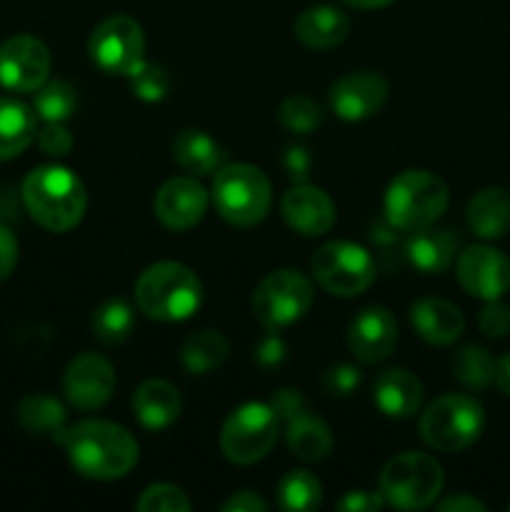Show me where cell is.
I'll use <instances>...</instances> for the list:
<instances>
[{
    "mask_svg": "<svg viewBox=\"0 0 510 512\" xmlns=\"http://www.w3.org/2000/svg\"><path fill=\"white\" fill-rule=\"evenodd\" d=\"M478 325L480 333L488 338H503L510 333V308L500 300H488V305L480 310Z\"/></svg>",
    "mask_w": 510,
    "mask_h": 512,
    "instance_id": "cell-38",
    "label": "cell"
},
{
    "mask_svg": "<svg viewBox=\"0 0 510 512\" xmlns=\"http://www.w3.org/2000/svg\"><path fill=\"white\" fill-rule=\"evenodd\" d=\"M155 218L168 230L183 233L195 228L208 213V193L195 175H175L165 180L153 200Z\"/></svg>",
    "mask_w": 510,
    "mask_h": 512,
    "instance_id": "cell-15",
    "label": "cell"
},
{
    "mask_svg": "<svg viewBox=\"0 0 510 512\" xmlns=\"http://www.w3.org/2000/svg\"><path fill=\"white\" fill-rule=\"evenodd\" d=\"M468 228L480 240H498L510 228V193L503 188H483L468 203Z\"/></svg>",
    "mask_w": 510,
    "mask_h": 512,
    "instance_id": "cell-24",
    "label": "cell"
},
{
    "mask_svg": "<svg viewBox=\"0 0 510 512\" xmlns=\"http://www.w3.org/2000/svg\"><path fill=\"white\" fill-rule=\"evenodd\" d=\"M493 383L498 385V390L503 395H510V353L500 355L498 360H495V378Z\"/></svg>",
    "mask_w": 510,
    "mask_h": 512,
    "instance_id": "cell-47",
    "label": "cell"
},
{
    "mask_svg": "<svg viewBox=\"0 0 510 512\" xmlns=\"http://www.w3.org/2000/svg\"><path fill=\"white\" fill-rule=\"evenodd\" d=\"M18 423L38 438L60 440V435L68 428V413L58 398L48 393H33L20 400Z\"/></svg>",
    "mask_w": 510,
    "mask_h": 512,
    "instance_id": "cell-28",
    "label": "cell"
},
{
    "mask_svg": "<svg viewBox=\"0 0 510 512\" xmlns=\"http://www.w3.org/2000/svg\"><path fill=\"white\" fill-rule=\"evenodd\" d=\"M373 403L385 418H413L423 403V383L405 368H390L375 378Z\"/></svg>",
    "mask_w": 510,
    "mask_h": 512,
    "instance_id": "cell-19",
    "label": "cell"
},
{
    "mask_svg": "<svg viewBox=\"0 0 510 512\" xmlns=\"http://www.w3.org/2000/svg\"><path fill=\"white\" fill-rule=\"evenodd\" d=\"M398 345V323L395 315L383 305L365 308L350 320L348 348L360 363H383Z\"/></svg>",
    "mask_w": 510,
    "mask_h": 512,
    "instance_id": "cell-17",
    "label": "cell"
},
{
    "mask_svg": "<svg viewBox=\"0 0 510 512\" xmlns=\"http://www.w3.org/2000/svg\"><path fill=\"white\" fill-rule=\"evenodd\" d=\"M280 213L290 230L305 235V238H318L325 235L335 225L333 198L323 188L310 183H295L280 200Z\"/></svg>",
    "mask_w": 510,
    "mask_h": 512,
    "instance_id": "cell-18",
    "label": "cell"
},
{
    "mask_svg": "<svg viewBox=\"0 0 510 512\" xmlns=\"http://www.w3.org/2000/svg\"><path fill=\"white\" fill-rule=\"evenodd\" d=\"M18 253V238H15L8 225L0 223V283L13 275L15 265H18Z\"/></svg>",
    "mask_w": 510,
    "mask_h": 512,
    "instance_id": "cell-43",
    "label": "cell"
},
{
    "mask_svg": "<svg viewBox=\"0 0 510 512\" xmlns=\"http://www.w3.org/2000/svg\"><path fill=\"white\" fill-rule=\"evenodd\" d=\"M223 148L205 130H180L173 140V158L185 173L208 175L223 165Z\"/></svg>",
    "mask_w": 510,
    "mask_h": 512,
    "instance_id": "cell-27",
    "label": "cell"
},
{
    "mask_svg": "<svg viewBox=\"0 0 510 512\" xmlns=\"http://www.w3.org/2000/svg\"><path fill=\"white\" fill-rule=\"evenodd\" d=\"M340 3L350 5V8H358V10H375V8H385V5H390L393 0H340Z\"/></svg>",
    "mask_w": 510,
    "mask_h": 512,
    "instance_id": "cell-48",
    "label": "cell"
},
{
    "mask_svg": "<svg viewBox=\"0 0 510 512\" xmlns=\"http://www.w3.org/2000/svg\"><path fill=\"white\" fill-rule=\"evenodd\" d=\"M23 205L30 218L50 233H68L83 220L88 208L85 185L73 170L60 165H40L23 180Z\"/></svg>",
    "mask_w": 510,
    "mask_h": 512,
    "instance_id": "cell-2",
    "label": "cell"
},
{
    "mask_svg": "<svg viewBox=\"0 0 510 512\" xmlns=\"http://www.w3.org/2000/svg\"><path fill=\"white\" fill-rule=\"evenodd\" d=\"M90 60L108 75H130L145 63V33L130 15L100 20L88 40Z\"/></svg>",
    "mask_w": 510,
    "mask_h": 512,
    "instance_id": "cell-11",
    "label": "cell"
},
{
    "mask_svg": "<svg viewBox=\"0 0 510 512\" xmlns=\"http://www.w3.org/2000/svg\"><path fill=\"white\" fill-rule=\"evenodd\" d=\"M385 498L378 493H373V490H350V493H345L343 498L338 500V508L340 512H380L385 508Z\"/></svg>",
    "mask_w": 510,
    "mask_h": 512,
    "instance_id": "cell-40",
    "label": "cell"
},
{
    "mask_svg": "<svg viewBox=\"0 0 510 512\" xmlns=\"http://www.w3.org/2000/svg\"><path fill=\"white\" fill-rule=\"evenodd\" d=\"M388 100V80L375 70H353L330 88V108L348 123L373 118Z\"/></svg>",
    "mask_w": 510,
    "mask_h": 512,
    "instance_id": "cell-16",
    "label": "cell"
},
{
    "mask_svg": "<svg viewBox=\"0 0 510 512\" xmlns=\"http://www.w3.org/2000/svg\"><path fill=\"white\" fill-rule=\"evenodd\" d=\"M90 330L95 340L103 345H120L133 335L135 330V310L128 300L110 298L98 305L90 318Z\"/></svg>",
    "mask_w": 510,
    "mask_h": 512,
    "instance_id": "cell-30",
    "label": "cell"
},
{
    "mask_svg": "<svg viewBox=\"0 0 510 512\" xmlns=\"http://www.w3.org/2000/svg\"><path fill=\"white\" fill-rule=\"evenodd\" d=\"M460 288L478 300H500L510 288V260L490 245H470L455 260Z\"/></svg>",
    "mask_w": 510,
    "mask_h": 512,
    "instance_id": "cell-13",
    "label": "cell"
},
{
    "mask_svg": "<svg viewBox=\"0 0 510 512\" xmlns=\"http://www.w3.org/2000/svg\"><path fill=\"white\" fill-rule=\"evenodd\" d=\"M315 283L338 298H355L375 283V260L368 248L350 240H330L310 260Z\"/></svg>",
    "mask_w": 510,
    "mask_h": 512,
    "instance_id": "cell-8",
    "label": "cell"
},
{
    "mask_svg": "<svg viewBox=\"0 0 510 512\" xmlns=\"http://www.w3.org/2000/svg\"><path fill=\"white\" fill-rule=\"evenodd\" d=\"M228 358V340L218 330H198L180 348V363L190 375H208Z\"/></svg>",
    "mask_w": 510,
    "mask_h": 512,
    "instance_id": "cell-29",
    "label": "cell"
},
{
    "mask_svg": "<svg viewBox=\"0 0 510 512\" xmlns=\"http://www.w3.org/2000/svg\"><path fill=\"white\" fill-rule=\"evenodd\" d=\"M295 40L310 50L338 48L350 35V18L335 5H310L295 18Z\"/></svg>",
    "mask_w": 510,
    "mask_h": 512,
    "instance_id": "cell-20",
    "label": "cell"
},
{
    "mask_svg": "<svg viewBox=\"0 0 510 512\" xmlns=\"http://www.w3.org/2000/svg\"><path fill=\"white\" fill-rule=\"evenodd\" d=\"M203 303V285L198 275L183 263L160 260L148 265L135 280V305L148 318L160 323L188 320Z\"/></svg>",
    "mask_w": 510,
    "mask_h": 512,
    "instance_id": "cell-3",
    "label": "cell"
},
{
    "mask_svg": "<svg viewBox=\"0 0 510 512\" xmlns=\"http://www.w3.org/2000/svg\"><path fill=\"white\" fill-rule=\"evenodd\" d=\"M50 75V50L28 33L0 45V85L13 93H35Z\"/></svg>",
    "mask_w": 510,
    "mask_h": 512,
    "instance_id": "cell-12",
    "label": "cell"
},
{
    "mask_svg": "<svg viewBox=\"0 0 510 512\" xmlns=\"http://www.w3.org/2000/svg\"><path fill=\"white\" fill-rule=\"evenodd\" d=\"M420 438L440 453H460L480 438L485 410L470 395L450 393L433 400L420 415Z\"/></svg>",
    "mask_w": 510,
    "mask_h": 512,
    "instance_id": "cell-7",
    "label": "cell"
},
{
    "mask_svg": "<svg viewBox=\"0 0 510 512\" xmlns=\"http://www.w3.org/2000/svg\"><path fill=\"white\" fill-rule=\"evenodd\" d=\"M455 380L468 390H485L493 385L495 360L483 345H463L450 360Z\"/></svg>",
    "mask_w": 510,
    "mask_h": 512,
    "instance_id": "cell-32",
    "label": "cell"
},
{
    "mask_svg": "<svg viewBox=\"0 0 510 512\" xmlns=\"http://www.w3.org/2000/svg\"><path fill=\"white\" fill-rule=\"evenodd\" d=\"M63 393L78 410H98L113 398L115 370L98 353H80L70 360L63 375Z\"/></svg>",
    "mask_w": 510,
    "mask_h": 512,
    "instance_id": "cell-14",
    "label": "cell"
},
{
    "mask_svg": "<svg viewBox=\"0 0 510 512\" xmlns=\"http://www.w3.org/2000/svg\"><path fill=\"white\" fill-rule=\"evenodd\" d=\"M58 443L75 473L88 480H120L138 465V440L110 420H80L65 428Z\"/></svg>",
    "mask_w": 510,
    "mask_h": 512,
    "instance_id": "cell-1",
    "label": "cell"
},
{
    "mask_svg": "<svg viewBox=\"0 0 510 512\" xmlns=\"http://www.w3.org/2000/svg\"><path fill=\"white\" fill-rule=\"evenodd\" d=\"M220 508L225 512H265L268 503L258 493H253V490H240V493L230 495Z\"/></svg>",
    "mask_w": 510,
    "mask_h": 512,
    "instance_id": "cell-45",
    "label": "cell"
},
{
    "mask_svg": "<svg viewBox=\"0 0 510 512\" xmlns=\"http://www.w3.org/2000/svg\"><path fill=\"white\" fill-rule=\"evenodd\" d=\"M183 400L168 380L150 378L133 393V415L145 430H165L180 418Z\"/></svg>",
    "mask_w": 510,
    "mask_h": 512,
    "instance_id": "cell-23",
    "label": "cell"
},
{
    "mask_svg": "<svg viewBox=\"0 0 510 512\" xmlns=\"http://www.w3.org/2000/svg\"><path fill=\"white\" fill-rule=\"evenodd\" d=\"M278 120L283 128L290 130V133L308 135L320 128V123H323V110H320V105L315 103L313 98H308V95L293 93L280 103Z\"/></svg>",
    "mask_w": 510,
    "mask_h": 512,
    "instance_id": "cell-34",
    "label": "cell"
},
{
    "mask_svg": "<svg viewBox=\"0 0 510 512\" xmlns=\"http://www.w3.org/2000/svg\"><path fill=\"white\" fill-rule=\"evenodd\" d=\"M313 308V285L298 270H273L253 293V315L265 330H283L295 325Z\"/></svg>",
    "mask_w": 510,
    "mask_h": 512,
    "instance_id": "cell-10",
    "label": "cell"
},
{
    "mask_svg": "<svg viewBox=\"0 0 510 512\" xmlns=\"http://www.w3.org/2000/svg\"><path fill=\"white\" fill-rule=\"evenodd\" d=\"M255 360L265 368H273V365H280L285 360V343L280 335H275V330H270L268 338H263L255 348Z\"/></svg>",
    "mask_w": 510,
    "mask_h": 512,
    "instance_id": "cell-44",
    "label": "cell"
},
{
    "mask_svg": "<svg viewBox=\"0 0 510 512\" xmlns=\"http://www.w3.org/2000/svg\"><path fill=\"white\" fill-rule=\"evenodd\" d=\"M445 475L438 460L428 453H400L385 463L378 490L390 508L423 510L443 493Z\"/></svg>",
    "mask_w": 510,
    "mask_h": 512,
    "instance_id": "cell-6",
    "label": "cell"
},
{
    "mask_svg": "<svg viewBox=\"0 0 510 512\" xmlns=\"http://www.w3.org/2000/svg\"><path fill=\"white\" fill-rule=\"evenodd\" d=\"M190 508L193 505H190L185 490L170 483L150 485L140 493L138 503H135V510L140 512H188Z\"/></svg>",
    "mask_w": 510,
    "mask_h": 512,
    "instance_id": "cell-35",
    "label": "cell"
},
{
    "mask_svg": "<svg viewBox=\"0 0 510 512\" xmlns=\"http://www.w3.org/2000/svg\"><path fill=\"white\" fill-rule=\"evenodd\" d=\"M320 383H323L325 393L333 395V398H348L360 388V370L345 363L333 365V368L325 370Z\"/></svg>",
    "mask_w": 510,
    "mask_h": 512,
    "instance_id": "cell-37",
    "label": "cell"
},
{
    "mask_svg": "<svg viewBox=\"0 0 510 512\" xmlns=\"http://www.w3.org/2000/svg\"><path fill=\"white\" fill-rule=\"evenodd\" d=\"M278 508L288 512L318 510L323 503V485L310 470H290L275 488Z\"/></svg>",
    "mask_w": 510,
    "mask_h": 512,
    "instance_id": "cell-31",
    "label": "cell"
},
{
    "mask_svg": "<svg viewBox=\"0 0 510 512\" xmlns=\"http://www.w3.org/2000/svg\"><path fill=\"white\" fill-rule=\"evenodd\" d=\"M283 168L293 183H308L310 168H313L310 150L303 148V145H290L283 155Z\"/></svg>",
    "mask_w": 510,
    "mask_h": 512,
    "instance_id": "cell-42",
    "label": "cell"
},
{
    "mask_svg": "<svg viewBox=\"0 0 510 512\" xmlns=\"http://www.w3.org/2000/svg\"><path fill=\"white\" fill-rule=\"evenodd\" d=\"M280 435V420L270 403H245L225 418L220 450L235 465H253L273 450Z\"/></svg>",
    "mask_w": 510,
    "mask_h": 512,
    "instance_id": "cell-9",
    "label": "cell"
},
{
    "mask_svg": "<svg viewBox=\"0 0 510 512\" xmlns=\"http://www.w3.org/2000/svg\"><path fill=\"white\" fill-rule=\"evenodd\" d=\"M215 210L225 223L235 228H253L263 223L273 203V188L268 175L248 163L220 165L213 178Z\"/></svg>",
    "mask_w": 510,
    "mask_h": 512,
    "instance_id": "cell-5",
    "label": "cell"
},
{
    "mask_svg": "<svg viewBox=\"0 0 510 512\" xmlns=\"http://www.w3.org/2000/svg\"><path fill=\"white\" fill-rule=\"evenodd\" d=\"M35 140H38V148L50 158H63L73 150V135L63 128V123H45V128L38 130Z\"/></svg>",
    "mask_w": 510,
    "mask_h": 512,
    "instance_id": "cell-39",
    "label": "cell"
},
{
    "mask_svg": "<svg viewBox=\"0 0 510 512\" xmlns=\"http://www.w3.org/2000/svg\"><path fill=\"white\" fill-rule=\"evenodd\" d=\"M285 443L295 458L305 463H320L333 450V433L318 415H310L305 410L285 423Z\"/></svg>",
    "mask_w": 510,
    "mask_h": 512,
    "instance_id": "cell-26",
    "label": "cell"
},
{
    "mask_svg": "<svg viewBox=\"0 0 510 512\" xmlns=\"http://www.w3.org/2000/svg\"><path fill=\"white\" fill-rule=\"evenodd\" d=\"M33 110L45 123H63L75 110V90L63 80H45L35 90Z\"/></svg>",
    "mask_w": 510,
    "mask_h": 512,
    "instance_id": "cell-33",
    "label": "cell"
},
{
    "mask_svg": "<svg viewBox=\"0 0 510 512\" xmlns=\"http://www.w3.org/2000/svg\"><path fill=\"white\" fill-rule=\"evenodd\" d=\"M448 203V185L440 175L420 168L403 170L390 180L388 190H385V220L395 230L418 233V230L438 223L448 210Z\"/></svg>",
    "mask_w": 510,
    "mask_h": 512,
    "instance_id": "cell-4",
    "label": "cell"
},
{
    "mask_svg": "<svg viewBox=\"0 0 510 512\" xmlns=\"http://www.w3.org/2000/svg\"><path fill=\"white\" fill-rule=\"evenodd\" d=\"M38 135V115L18 98H0V163L13 160Z\"/></svg>",
    "mask_w": 510,
    "mask_h": 512,
    "instance_id": "cell-25",
    "label": "cell"
},
{
    "mask_svg": "<svg viewBox=\"0 0 510 512\" xmlns=\"http://www.w3.org/2000/svg\"><path fill=\"white\" fill-rule=\"evenodd\" d=\"M270 408L275 410V415H278L280 423H288V420L295 418V415L305 413V410H308V405H305V398L300 395V390L280 388V390H275L273 398H270Z\"/></svg>",
    "mask_w": 510,
    "mask_h": 512,
    "instance_id": "cell-41",
    "label": "cell"
},
{
    "mask_svg": "<svg viewBox=\"0 0 510 512\" xmlns=\"http://www.w3.org/2000/svg\"><path fill=\"white\" fill-rule=\"evenodd\" d=\"M128 78L135 98L145 100V103H160L170 90V75L158 63H143Z\"/></svg>",
    "mask_w": 510,
    "mask_h": 512,
    "instance_id": "cell-36",
    "label": "cell"
},
{
    "mask_svg": "<svg viewBox=\"0 0 510 512\" xmlns=\"http://www.w3.org/2000/svg\"><path fill=\"white\" fill-rule=\"evenodd\" d=\"M460 248V238L455 230L450 228H430L410 233L408 243H405V255H408L410 265L418 268L423 275H438L450 268Z\"/></svg>",
    "mask_w": 510,
    "mask_h": 512,
    "instance_id": "cell-22",
    "label": "cell"
},
{
    "mask_svg": "<svg viewBox=\"0 0 510 512\" xmlns=\"http://www.w3.org/2000/svg\"><path fill=\"white\" fill-rule=\"evenodd\" d=\"M435 508H438V510H455V512H485V510H488V508H485V503H480V500L470 498V495H465V493L440 500V503H435Z\"/></svg>",
    "mask_w": 510,
    "mask_h": 512,
    "instance_id": "cell-46",
    "label": "cell"
},
{
    "mask_svg": "<svg viewBox=\"0 0 510 512\" xmlns=\"http://www.w3.org/2000/svg\"><path fill=\"white\" fill-rule=\"evenodd\" d=\"M415 333L430 345H450L463 335L465 318L458 305L443 298H420L410 305Z\"/></svg>",
    "mask_w": 510,
    "mask_h": 512,
    "instance_id": "cell-21",
    "label": "cell"
}]
</instances>
